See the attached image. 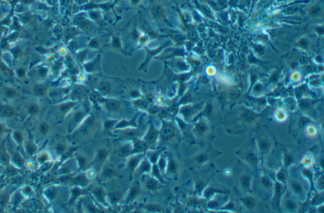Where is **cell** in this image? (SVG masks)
<instances>
[{"mask_svg":"<svg viewBox=\"0 0 324 213\" xmlns=\"http://www.w3.org/2000/svg\"><path fill=\"white\" fill-rule=\"evenodd\" d=\"M159 136V131L154 127L153 125H150L146 133L145 134L143 140L148 144V147L153 146L156 143Z\"/></svg>","mask_w":324,"mask_h":213,"instance_id":"5","label":"cell"},{"mask_svg":"<svg viewBox=\"0 0 324 213\" xmlns=\"http://www.w3.org/2000/svg\"><path fill=\"white\" fill-rule=\"evenodd\" d=\"M8 161V157L4 152H0V162L3 163H7Z\"/></svg>","mask_w":324,"mask_h":213,"instance_id":"46","label":"cell"},{"mask_svg":"<svg viewBox=\"0 0 324 213\" xmlns=\"http://www.w3.org/2000/svg\"><path fill=\"white\" fill-rule=\"evenodd\" d=\"M132 149H133L132 143L126 142L123 144L117 149V155L118 157L122 158V159L125 157H129L132 155Z\"/></svg>","mask_w":324,"mask_h":213,"instance_id":"9","label":"cell"},{"mask_svg":"<svg viewBox=\"0 0 324 213\" xmlns=\"http://www.w3.org/2000/svg\"><path fill=\"white\" fill-rule=\"evenodd\" d=\"M144 208L148 211L149 212H160L162 211V207L156 204H150L146 205Z\"/></svg>","mask_w":324,"mask_h":213,"instance_id":"36","label":"cell"},{"mask_svg":"<svg viewBox=\"0 0 324 213\" xmlns=\"http://www.w3.org/2000/svg\"><path fill=\"white\" fill-rule=\"evenodd\" d=\"M244 157L245 160L247 161L249 165H252L253 166H256L257 165V157L255 155V153L252 151L249 150L245 152L244 154Z\"/></svg>","mask_w":324,"mask_h":213,"instance_id":"18","label":"cell"},{"mask_svg":"<svg viewBox=\"0 0 324 213\" xmlns=\"http://www.w3.org/2000/svg\"><path fill=\"white\" fill-rule=\"evenodd\" d=\"M14 53H15V54H18V53H19V54H20V49H17H17H15V52H14Z\"/></svg>","mask_w":324,"mask_h":213,"instance_id":"54","label":"cell"},{"mask_svg":"<svg viewBox=\"0 0 324 213\" xmlns=\"http://www.w3.org/2000/svg\"><path fill=\"white\" fill-rule=\"evenodd\" d=\"M28 112L31 115H35L37 114L39 111V107L36 105H31L28 108Z\"/></svg>","mask_w":324,"mask_h":213,"instance_id":"42","label":"cell"},{"mask_svg":"<svg viewBox=\"0 0 324 213\" xmlns=\"http://www.w3.org/2000/svg\"><path fill=\"white\" fill-rule=\"evenodd\" d=\"M208 159V156L205 153L199 154L193 158L194 161L199 165H202L203 163L206 162Z\"/></svg>","mask_w":324,"mask_h":213,"instance_id":"29","label":"cell"},{"mask_svg":"<svg viewBox=\"0 0 324 213\" xmlns=\"http://www.w3.org/2000/svg\"><path fill=\"white\" fill-rule=\"evenodd\" d=\"M151 13L154 17L159 18L163 15V9L159 5H155L152 8Z\"/></svg>","mask_w":324,"mask_h":213,"instance_id":"30","label":"cell"},{"mask_svg":"<svg viewBox=\"0 0 324 213\" xmlns=\"http://www.w3.org/2000/svg\"><path fill=\"white\" fill-rule=\"evenodd\" d=\"M151 163L148 160H144L141 161L138 168L140 171V173L143 174H146L149 173L151 170Z\"/></svg>","mask_w":324,"mask_h":213,"instance_id":"16","label":"cell"},{"mask_svg":"<svg viewBox=\"0 0 324 213\" xmlns=\"http://www.w3.org/2000/svg\"><path fill=\"white\" fill-rule=\"evenodd\" d=\"M48 160H49V156L47 153L42 154V155H41L39 157V162H41V163L48 161Z\"/></svg>","mask_w":324,"mask_h":213,"instance_id":"45","label":"cell"},{"mask_svg":"<svg viewBox=\"0 0 324 213\" xmlns=\"http://www.w3.org/2000/svg\"><path fill=\"white\" fill-rule=\"evenodd\" d=\"M7 199H8V197L7 195L3 194L1 196V198H0V200H1V204L2 205L5 204V203L7 202Z\"/></svg>","mask_w":324,"mask_h":213,"instance_id":"49","label":"cell"},{"mask_svg":"<svg viewBox=\"0 0 324 213\" xmlns=\"http://www.w3.org/2000/svg\"><path fill=\"white\" fill-rule=\"evenodd\" d=\"M13 136H14L15 140H16V141L18 143H20V142H22L23 137H22V135L21 133H20L19 132H14V134H13Z\"/></svg>","mask_w":324,"mask_h":213,"instance_id":"44","label":"cell"},{"mask_svg":"<svg viewBox=\"0 0 324 213\" xmlns=\"http://www.w3.org/2000/svg\"><path fill=\"white\" fill-rule=\"evenodd\" d=\"M17 74H18V75H19V77H23L25 74V72H24V70L19 69V70L17 71Z\"/></svg>","mask_w":324,"mask_h":213,"instance_id":"53","label":"cell"},{"mask_svg":"<svg viewBox=\"0 0 324 213\" xmlns=\"http://www.w3.org/2000/svg\"><path fill=\"white\" fill-rule=\"evenodd\" d=\"M116 121H107L104 124V129L107 130H109L115 128L116 125Z\"/></svg>","mask_w":324,"mask_h":213,"instance_id":"43","label":"cell"},{"mask_svg":"<svg viewBox=\"0 0 324 213\" xmlns=\"http://www.w3.org/2000/svg\"><path fill=\"white\" fill-rule=\"evenodd\" d=\"M207 130H208V128L206 125L202 123H200L196 126L195 132L198 135H203L207 132Z\"/></svg>","mask_w":324,"mask_h":213,"instance_id":"32","label":"cell"},{"mask_svg":"<svg viewBox=\"0 0 324 213\" xmlns=\"http://www.w3.org/2000/svg\"><path fill=\"white\" fill-rule=\"evenodd\" d=\"M25 150L27 153L29 155H33L37 151V147H36V145L32 142H29L27 143L25 146Z\"/></svg>","mask_w":324,"mask_h":213,"instance_id":"34","label":"cell"},{"mask_svg":"<svg viewBox=\"0 0 324 213\" xmlns=\"http://www.w3.org/2000/svg\"><path fill=\"white\" fill-rule=\"evenodd\" d=\"M13 161L17 166H22L24 165V160L19 154H15L13 156Z\"/></svg>","mask_w":324,"mask_h":213,"instance_id":"40","label":"cell"},{"mask_svg":"<svg viewBox=\"0 0 324 213\" xmlns=\"http://www.w3.org/2000/svg\"><path fill=\"white\" fill-rule=\"evenodd\" d=\"M242 118L246 122H251L254 120L255 116L253 113L249 111H245L242 113Z\"/></svg>","mask_w":324,"mask_h":213,"instance_id":"33","label":"cell"},{"mask_svg":"<svg viewBox=\"0 0 324 213\" xmlns=\"http://www.w3.org/2000/svg\"><path fill=\"white\" fill-rule=\"evenodd\" d=\"M76 159L78 163V166L80 171H84L88 168L89 166V162L88 158L83 155H78L76 157Z\"/></svg>","mask_w":324,"mask_h":213,"instance_id":"19","label":"cell"},{"mask_svg":"<svg viewBox=\"0 0 324 213\" xmlns=\"http://www.w3.org/2000/svg\"><path fill=\"white\" fill-rule=\"evenodd\" d=\"M34 92L37 96H43L46 92V87L43 85H38L34 87Z\"/></svg>","mask_w":324,"mask_h":213,"instance_id":"31","label":"cell"},{"mask_svg":"<svg viewBox=\"0 0 324 213\" xmlns=\"http://www.w3.org/2000/svg\"><path fill=\"white\" fill-rule=\"evenodd\" d=\"M0 114L5 117H11L15 114V111L10 106H3L0 108Z\"/></svg>","mask_w":324,"mask_h":213,"instance_id":"21","label":"cell"},{"mask_svg":"<svg viewBox=\"0 0 324 213\" xmlns=\"http://www.w3.org/2000/svg\"><path fill=\"white\" fill-rule=\"evenodd\" d=\"M98 89L100 92L105 95V94H108L109 92H110L111 87L109 84H108L107 82H100L99 84Z\"/></svg>","mask_w":324,"mask_h":213,"instance_id":"25","label":"cell"},{"mask_svg":"<svg viewBox=\"0 0 324 213\" xmlns=\"http://www.w3.org/2000/svg\"><path fill=\"white\" fill-rule=\"evenodd\" d=\"M144 188L148 192H154L160 190L162 188L161 183L158 180L152 177H148L145 180Z\"/></svg>","mask_w":324,"mask_h":213,"instance_id":"10","label":"cell"},{"mask_svg":"<svg viewBox=\"0 0 324 213\" xmlns=\"http://www.w3.org/2000/svg\"><path fill=\"white\" fill-rule=\"evenodd\" d=\"M175 134V128L172 124L167 122H164L160 130L159 131V136L163 141L170 140L174 137Z\"/></svg>","mask_w":324,"mask_h":213,"instance_id":"4","label":"cell"},{"mask_svg":"<svg viewBox=\"0 0 324 213\" xmlns=\"http://www.w3.org/2000/svg\"><path fill=\"white\" fill-rule=\"evenodd\" d=\"M86 194V190L84 189L83 187L75 186L71 190V197L69 203L73 204L75 201L77 197H79V196H82V195H85Z\"/></svg>","mask_w":324,"mask_h":213,"instance_id":"14","label":"cell"},{"mask_svg":"<svg viewBox=\"0 0 324 213\" xmlns=\"http://www.w3.org/2000/svg\"><path fill=\"white\" fill-rule=\"evenodd\" d=\"M141 188L140 183L136 181L130 186L129 192L125 199V202L127 204H129L134 202L136 199L138 198L141 194Z\"/></svg>","mask_w":324,"mask_h":213,"instance_id":"6","label":"cell"},{"mask_svg":"<svg viewBox=\"0 0 324 213\" xmlns=\"http://www.w3.org/2000/svg\"><path fill=\"white\" fill-rule=\"evenodd\" d=\"M243 203L245 206L248 209H253L255 206V202L254 199L250 197H247L243 199Z\"/></svg>","mask_w":324,"mask_h":213,"instance_id":"37","label":"cell"},{"mask_svg":"<svg viewBox=\"0 0 324 213\" xmlns=\"http://www.w3.org/2000/svg\"><path fill=\"white\" fill-rule=\"evenodd\" d=\"M67 146L63 143H58L57 144V146L55 147V150L59 154V155L64 154L67 151Z\"/></svg>","mask_w":324,"mask_h":213,"instance_id":"38","label":"cell"},{"mask_svg":"<svg viewBox=\"0 0 324 213\" xmlns=\"http://www.w3.org/2000/svg\"><path fill=\"white\" fill-rule=\"evenodd\" d=\"M71 182L75 186L84 188L89 183L90 179L86 173H81L74 176L71 179Z\"/></svg>","mask_w":324,"mask_h":213,"instance_id":"11","label":"cell"},{"mask_svg":"<svg viewBox=\"0 0 324 213\" xmlns=\"http://www.w3.org/2000/svg\"><path fill=\"white\" fill-rule=\"evenodd\" d=\"M240 184L244 190H248L250 187V177L248 175H244L240 178Z\"/></svg>","mask_w":324,"mask_h":213,"instance_id":"26","label":"cell"},{"mask_svg":"<svg viewBox=\"0 0 324 213\" xmlns=\"http://www.w3.org/2000/svg\"><path fill=\"white\" fill-rule=\"evenodd\" d=\"M167 173L170 175H175L177 173L178 170V165L176 161L173 159L172 157H170L168 162H167L166 169Z\"/></svg>","mask_w":324,"mask_h":213,"instance_id":"17","label":"cell"},{"mask_svg":"<svg viewBox=\"0 0 324 213\" xmlns=\"http://www.w3.org/2000/svg\"><path fill=\"white\" fill-rule=\"evenodd\" d=\"M259 146L260 149H261L263 152H267L269 150V149H270L271 144L268 139H263L259 140Z\"/></svg>","mask_w":324,"mask_h":213,"instance_id":"28","label":"cell"},{"mask_svg":"<svg viewBox=\"0 0 324 213\" xmlns=\"http://www.w3.org/2000/svg\"><path fill=\"white\" fill-rule=\"evenodd\" d=\"M132 146H133V149H132V155L144 153L149 148L148 144L143 139H139V138H136L132 140Z\"/></svg>","mask_w":324,"mask_h":213,"instance_id":"8","label":"cell"},{"mask_svg":"<svg viewBox=\"0 0 324 213\" xmlns=\"http://www.w3.org/2000/svg\"><path fill=\"white\" fill-rule=\"evenodd\" d=\"M286 202H287L286 203V206H287V207H288L289 209L294 210L296 208V204L293 201H287Z\"/></svg>","mask_w":324,"mask_h":213,"instance_id":"48","label":"cell"},{"mask_svg":"<svg viewBox=\"0 0 324 213\" xmlns=\"http://www.w3.org/2000/svg\"><path fill=\"white\" fill-rule=\"evenodd\" d=\"M322 13L323 12L322 8L319 5H317V4L312 6L309 10V14L310 16L314 18L320 17L322 15Z\"/></svg>","mask_w":324,"mask_h":213,"instance_id":"22","label":"cell"},{"mask_svg":"<svg viewBox=\"0 0 324 213\" xmlns=\"http://www.w3.org/2000/svg\"><path fill=\"white\" fill-rule=\"evenodd\" d=\"M7 131V129L3 124L0 123V134H1Z\"/></svg>","mask_w":324,"mask_h":213,"instance_id":"51","label":"cell"},{"mask_svg":"<svg viewBox=\"0 0 324 213\" xmlns=\"http://www.w3.org/2000/svg\"><path fill=\"white\" fill-rule=\"evenodd\" d=\"M91 193L98 202L104 205L106 204L107 194L101 187H96L91 190Z\"/></svg>","mask_w":324,"mask_h":213,"instance_id":"12","label":"cell"},{"mask_svg":"<svg viewBox=\"0 0 324 213\" xmlns=\"http://www.w3.org/2000/svg\"><path fill=\"white\" fill-rule=\"evenodd\" d=\"M39 71V75L41 77H44L46 75V70L45 69H44V68H41V69H40Z\"/></svg>","mask_w":324,"mask_h":213,"instance_id":"50","label":"cell"},{"mask_svg":"<svg viewBox=\"0 0 324 213\" xmlns=\"http://www.w3.org/2000/svg\"><path fill=\"white\" fill-rule=\"evenodd\" d=\"M117 171L115 167L112 165H107L102 168L101 173V179L103 181H108L116 177Z\"/></svg>","mask_w":324,"mask_h":213,"instance_id":"7","label":"cell"},{"mask_svg":"<svg viewBox=\"0 0 324 213\" xmlns=\"http://www.w3.org/2000/svg\"><path fill=\"white\" fill-rule=\"evenodd\" d=\"M4 96H5L7 98L9 99H13L15 97L17 96V92L14 89L11 88H8L4 91Z\"/></svg>","mask_w":324,"mask_h":213,"instance_id":"39","label":"cell"},{"mask_svg":"<svg viewBox=\"0 0 324 213\" xmlns=\"http://www.w3.org/2000/svg\"><path fill=\"white\" fill-rule=\"evenodd\" d=\"M57 189L54 188H49L47 190L46 192V194H47V196L50 198L51 199H53L55 198L57 196Z\"/></svg>","mask_w":324,"mask_h":213,"instance_id":"41","label":"cell"},{"mask_svg":"<svg viewBox=\"0 0 324 213\" xmlns=\"http://www.w3.org/2000/svg\"><path fill=\"white\" fill-rule=\"evenodd\" d=\"M144 156V153H140L136 154V155H132L129 157V158L127 162L126 168L127 171L130 173V177L131 178L130 180H132L134 172L138 168L139 163L143 160Z\"/></svg>","mask_w":324,"mask_h":213,"instance_id":"2","label":"cell"},{"mask_svg":"<svg viewBox=\"0 0 324 213\" xmlns=\"http://www.w3.org/2000/svg\"><path fill=\"white\" fill-rule=\"evenodd\" d=\"M291 188L293 191L298 196H302L304 192V190L302 185L298 182H293L291 184Z\"/></svg>","mask_w":324,"mask_h":213,"instance_id":"27","label":"cell"},{"mask_svg":"<svg viewBox=\"0 0 324 213\" xmlns=\"http://www.w3.org/2000/svg\"><path fill=\"white\" fill-rule=\"evenodd\" d=\"M151 172H152V175H153V177L155 179H157V180H158L159 182L161 183H163V178L162 177V173L160 172V171H159L158 167L157 166V164H153V167L151 168Z\"/></svg>","mask_w":324,"mask_h":213,"instance_id":"23","label":"cell"},{"mask_svg":"<svg viewBox=\"0 0 324 213\" xmlns=\"http://www.w3.org/2000/svg\"><path fill=\"white\" fill-rule=\"evenodd\" d=\"M109 156V151L105 148H100L96 152L94 157L91 164L93 165L96 170H99L103 167Z\"/></svg>","mask_w":324,"mask_h":213,"instance_id":"1","label":"cell"},{"mask_svg":"<svg viewBox=\"0 0 324 213\" xmlns=\"http://www.w3.org/2000/svg\"><path fill=\"white\" fill-rule=\"evenodd\" d=\"M96 124V120L93 116H89L87 118L83 123H82L81 126L78 129L79 134L82 137H86L89 135L94 130Z\"/></svg>","mask_w":324,"mask_h":213,"instance_id":"3","label":"cell"},{"mask_svg":"<svg viewBox=\"0 0 324 213\" xmlns=\"http://www.w3.org/2000/svg\"><path fill=\"white\" fill-rule=\"evenodd\" d=\"M38 129L40 134L44 135H46L49 132L50 126L48 125V123H46V122H43V123H41L39 125Z\"/></svg>","mask_w":324,"mask_h":213,"instance_id":"35","label":"cell"},{"mask_svg":"<svg viewBox=\"0 0 324 213\" xmlns=\"http://www.w3.org/2000/svg\"><path fill=\"white\" fill-rule=\"evenodd\" d=\"M107 196L109 202L112 204H117L121 201L122 197L121 192L118 190H113L108 193Z\"/></svg>","mask_w":324,"mask_h":213,"instance_id":"15","label":"cell"},{"mask_svg":"<svg viewBox=\"0 0 324 213\" xmlns=\"http://www.w3.org/2000/svg\"><path fill=\"white\" fill-rule=\"evenodd\" d=\"M162 151H150L148 152V160L151 162L152 164H156L159 156L161 155Z\"/></svg>","mask_w":324,"mask_h":213,"instance_id":"24","label":"cell"},{"mask_svg":"<svg viewBox=\"0 0 324 213\" xmlns=\"http://www.w3.org/2000/svg\"><path fill=\"white\" fill-rule=\"evenodd\" d=\"M106 107L108 110L111 112H117L120 110V105L118 101L110 99L106 103Z\"/></svg>","mask_w":324,"mask_h":213,"instance_id":"20","label":"cell"},{"mask_svg":"<svg viewBox=\"0 0 324 213\" xmlns=\"http://www.w3.org/2000/svg\"><path fill=\"white\" fill-rule=\"evenodd\" d=\"M72 104L71 103L64 104V105H63L60 106V110L62 112H66L67 111L69 110V109L72 107Z\"/></svg>","mask_w":324,"mask_h":213,"instance_id":"47","label":"cell"},{"mask_svg":"<svg viewBox=\"0 0 324 213\" xmlns=\"http://www.w3.org/2000/svg\"><path fill=\"white\" fill-rule=\"evenodd\" d=\"M24 192H25V194H26L27 195H29L31 193V188L29 187H26L24 188Z\"/></svg>","mask_w":324,"mask_h":213,"instance_id":"52","label":"cell"},{"mask_svg":"<svg viewBox=\"0 0 324 213\" xmlns=\"http://www.w3.org/2000/svg\"><path fill=\"white\" fill-rule=\"evenodd\" d=\"M122 135L125 139L132 140L136 138L139 137V131L136 128H126L123 131Z\"/></svg>","mask_w":324,"mask_h":213,"instance_id":"13","label":"cell"}]
</instances>
